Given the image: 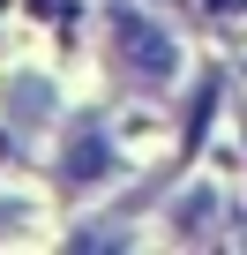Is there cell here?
Listing matches in <instances>:
<instances>
[{
  "label": "cell",
  "mask_w": 247,
  "mask_h": 255,
  "mask_svg": "<svg viewBox=\"0 0 247 255\" xmlns=\"http://www.w3.org/2000/svg\"><path fill=\"white\" fill-rule=\"evenodd\" d=\"M105 173H112V143H105V128H97V120H82L75 135H68L60 180H68V188H90V180H105Z\"/></svg>",
  "instance_id": "2"
},
{
  "label": "cell",
  "mask_w": 247,
  "mask_h": 255,
  "mask_svg": "<svg viewBox=\"0 0 247 255\" xmlns=\"http://www.w3.org/2000/svg\"><path fill=\"white\" fill-rule=\"evenodd\" d=\"M8 225H15V210H8V203H0V233H8Z\"/></svg>",
  "instance_id": "5"
},
{
  "label": "cell",
  "mask_w": 247,
  "mask_h": 255,
  "mask_svg": "<svg viewBox=\"0 0 247 255\" xmlns=\"http://www.w3.org/2000/svg\"><path fill=\"white\" fill-rule=\"evenodd\" d=\"M217 218H225V203H217V188H202V195H187L172 210V233L180 240H202V233H217Z\"/></svg>",
  "instance_id": "3"
},
{
  "label": "cell",
  "mask_w": 247,
  "mask_h": 255,
  "mask_svg": "<svg viewBox=\"0 0 247 255\" xmlns=\"http://www.w3.org/2000/svg\"><path fill=\"white\" fill-rule=\"evenodd\" d=\"M112 60H120V75H128L135 90H165V83H172V68H180V45H172L150 15L112 8Z\"/></svg>",
  "instance_id": "1"
},
{
  "label": "cell",
  "mask_w": 247,
  "mask_h": 255,
  "mask_svg": "<svg viewBox=\"0 0 247 255\" xmlns=\"http://www.w3.org/2000/svg\"><path fill=\"white\" fill-rule=\"evenodd\" d=\"M8 113H15V120H23V128H30V120H45V113H53V90H45V83H30V75H23V83H8Z\"/></svg>",
  "instance_id": "4"
}]
</instances>
